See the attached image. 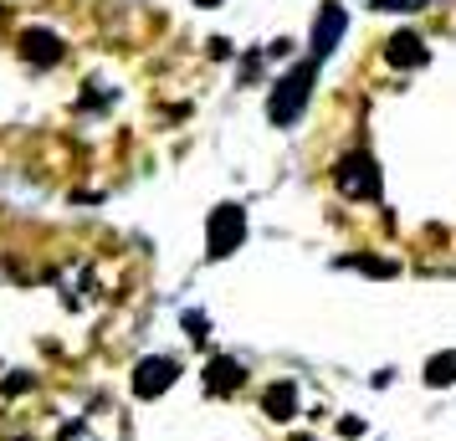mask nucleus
Here are the masks:
<instances>
[{
    "label": "nucleus",
    "mask_w": 456,
    "mask_h": 441,
    "mask_svg": "<svg viewBox=\"0 0 456 441\" xmlns=\"http://www.w3.org/2000/svg\"><path fill=\"white\" fill-rule=\"evenodd\" d=\"M21 57L31 67H57L67 57V46L57 31H46V26H31V31H21Z\"/></svg>",
    "instance_id": "nucleus-6"
},
{
    "label": "nucleus",
    "mask_w": 456,
    "mask_h": 441,
    "mask_svg": "<svg viewBox=\"0 0 456 441\" xmlns=\"http://www.w3.org/2000/svg\"><path fill=\"white\" fill-rule=\"evenodd\" d=\"M185 329H190L195 344H206V339H210V318L206 314H185Z\"/></svg>",
    "instance_id": "nucleus-12"
},
{
    "label": "nucleus",
    "mask_w": 456,
    "mask_h": 441,
    "mask_svg": "<svg viewBox=\"0 0 456 441\" xmlns=\"http://www.w3.org/2000/svg\"><path fill=\"white\" fill-rule=\"evenodd\" d=\"M420 0H374V11H415Z\"/></svg>",
    "instance_id": "nucleus-14"
},
{
    "label": "nucleus",
    "mask_w": 456,
    "mask_h": 441,
    "mask_svg": "<svg viewBox=\"0 0 456 441\" xmlns=\"http://www.w3.org/2000/svg\"><path fill=\"white\" fill-rule=\"evenodd\" d=\"M333 185H338V195H349V200H379V165H374L370 149L344 154L333 165Z\"/></svg>",
    "instance_id": "nucleus-2"
},
{
    "label": "nucleus",
    "mask_w": 456,
    "mask_h": 441,
    "mask_svg": "<svg viewBox=\"0 0 456 441\" xmlns=\"http://www.w3.org/2000/svg\"><path fill=\"white\" fill-rule=\"evenodd\" d=\"M313 83H318V57L288 67V78H277V87H272V98H267V118L272 124L277 128L297 124L303 108H308V98H313Z\"/></svg>",
    "instance_id": "nucleus-1"
},
{
    "label": "nucleus",
    "mask_w": 456,
    "mask_h": 441,
    "mask_svg": "<svg viewBox=\"0 0 456 441\" xmlns=\"http://www.w3.org/2000/svg\"><path fill=\"white\" fill-rule=\"evenodd\" d=\"M57 441H98V437L87 431V421H72V426H62V437Z\"/></svg>",
    "instance_id": "nucleus-13"
},
{
    "label": "nucleus",
    "mask_w": 456,
    "mask_h": 441,
    "mask_svg": "<svg viewBox=\"0 0 456 441\" xmlns=\"http://www.w3.org/2000/svg\"><path fill=\"white\" fill-rule=\"evenodd\" d=\"M344 31H349V11H344L338 0H329V5L318 11V21H313V42H308V46H313V57L323 62L333 46L344 42Z\"/></svg>",
    "instance_id": "nucleus-5"
},
{
    "label": "nucleus",
    "mask_w": 456,
    "mask_h": 441,
    "mask_svg": "<svg viewBox=\"0 0 456 441\" xmlns=\"http://www.w3.org/2000/svg\"><path fill=\"white\" fill-rule=\"evenodd\" d=\"M344 267H359L370 277H395V262H374V257H344Z\"/></svg>",
    "instance_id": "nucleus-11"
},
{
    "label": "nucleus",
    "mask_w": 456,
    "mask_h": 441,
    "mask_svg": "<svg viewBox=\"0 0 456 441\" xmlns=\"http://www.w3.org/2000/svg\"><path fill=\"white\" fill-rule=\"evenodd\" d=\"M247 241V210L241 206H216L210 210V226H206V257H231L236 247Z\"/></svg>",
    "instance_id": "nucleus-3"
},
{
    "label": "nucleus",
    "mask_w": 456,
    "mask_h": 441,
    "mask_svg": "<svg viewBox=\"0 0 456 441\" xmlns=\"http://www.w3.org/2000/svg\"><path fill=\"white\" fill-rule=\"evenodd\" d=\"M175 380H180V364H175V359H169V355H149V359L134 364V396L154 400V396H165Z\"/></svg>",
    "instance_id": "nucleus-4"
},
{
    "label": "nucleus",
    "mask_w": 456,
    "mask_h": 441,
    "mask_svg": "<svg viewBox=\"0 0 456 441\" xmlns=\"http://www.w3.org/2000/svg\"><path fill=\"white\" fill-rule=\"evenodd\" d=\"M262 411H267L272 421L297 416V385H292V380H277V385H267V396H262Z\"/></svg>",
    "instance_id": "nucleus-9"
},
{
    "label": "nucleus",
    "mask_w": 456,
    "mask_h": 441,
    "mask_svg": "<svg viewBox=\"0 0 456 441\" xmlns=\"http://www.w3.org/2000/svg\"><path fill=\"white\" fill-rule=\"evenodd\" d=\"M241 385H247V364H241V359L216 355L206 364V396H236Z\"/></svg>",
    "instance_id": "nucleus-7"
},
{
    "label": "nucleus",
    "mask_w": 456,
    "mask_h": 441,
    "mask_svg": "<svg viewBox=\"0 0 456 441\" xmlns=\"http://www.w3.org/2000/svg\"><path fill=\"white\" fill-rule=\"evenodd\" d=\"M426 385H431V390L456 385V355H436L431 364H426Z\"/></svg>",
    "instance_id": "nucleus-10"
},
{
    "label": "nucleus",
    "mask_w": 456,
    "mask_h": 441,
    "mask_svg": "<svg viewBox=\"0 0 456 441\" xmlns=\"http://www.w3.org/2000/svg\"><path fill=\"white\" fill-rule=\"evenodd\" d=\"M195 5H206V11H210V5H221V0H195Z\"/></svg>",
    "instance_id": "nucleus-15"
},
{
    "label": "nucleus",
    "mask_w": 456,
    "mask_h": 441,
    "mask_svg": "<svg viewBox=\"0 0 456 441\" xmlns=\"http://www.w3.org/2000/svg\"><path fill=\"white\" fill-rule=\"evenodd\" d=\"M292 441H318V437H292Z\"/></svg>",
    "instance_id": "nucleus-16"
},
{
    "label": "nucleus",
    "mask_w": 456,
    "mask_h": 441,
    "mask_svg": "<svg viewBox=\"0 0 456 441\" xmlns=\"http://www.w3.org/2000/svg\"><path fill=\"white\" fill-rule=\"evenodd\" d=\"M426 42L415 37V31H395L390 42H385V62L390 67H426Z\"/></svg>",
    "instance_id": "nucleus-8"
}]
</instances>
